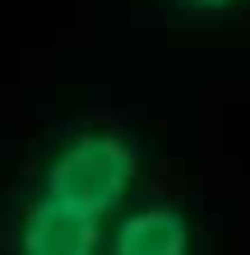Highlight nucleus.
I'll use <instances>...</instances> for the list:
<instances>
[{
    "label": "nucleus",
    "instance_id": "obj_1",
    "mask_svg": "<svg viewBox=\"0 0 250 255\" xmlns=\"http://www.w3.org/2000/svg\"><path fill=\"white\" fill-rule=\"evenodd\" d=\"M139 139L116 126H70L42 148L19 204L5 209L14 251H93L139 186Z\"/></svg>",
    "mask_w": 250,
    "mask_h": 255
},
{
    "label": "nucleus",
    "instance_id": "obj_2",
    "mask_svg": "<svg viewBox=\"0 0 250 255\" xmlns=\"http://www.w3.org/2000/svg\"><path fill=\"white\" fill-rule=\"evenodd\" d=\"M107 242H111V251H135V255H149V251H190L195 228H190V218H185L181 204L153 200V204L121 209L116 223L107 228Z\"/></svg>",
    "mask_w": 250,
    "mask_h": 255
},
{
    "label": "nucleus",
    "instance_id": "obj_3",
    "mask_svg": "<svg viewBox=\"0 0 250 255\" xmlns=\"http://www.w3.org/2000/svg\"><path fill=\"white\" fill-rule=\"evenodd\" d=\"M153 5L181 23H223L232 14H241L250 0H153Z\"/></svg>",
    "mask_w": 250,
    "mask_h": 255
}]
</instances>
